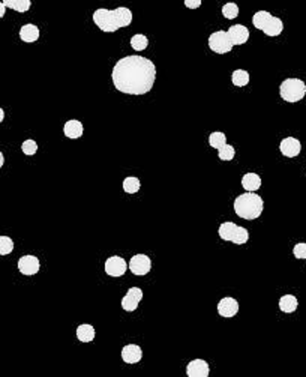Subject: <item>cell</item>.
<instances>
[{
  "instance_id": "1",
  "label": "cell",
  "mask_w": 306,
  "mask_h": 377,
  "mask_svg": "<svg viewBox=\"0 0 306 377\" xmlns=\"http://www.w3.org/2000/svg\"><path fill=\"white\" fill-rule=\"evenodd\" d=\"M114 88L126 95H146L152 91L156 80V66L143 56H126L120 59L113 71Z\"/></svg>"
},
{
  "instance_id": "2",
  "label": "cell",
  "mask_w": 306,
  "mask_h": 377,
  "mask_svg": "<svg viewBox=\"0 0 306 377\" xmlns=\"http://www.w3.org/2000/svg\"><path fill=\"white\" fill-rule=\"evenodd\" d=\"M93 21L102 32L113 33L122 27H128L132 23V12L125 6L116 8L113 11L101 8L95 11Z\"/></svg>"
},
{
  "instance_id": "3",
  "label": "cell",
  "mask_w": 306,
  "mask_h": 377,
  "mask_svg": "<svg viewBox=\"0 0 306 377\" xmlns=\"http://www.w3.org/2000/svg\"><path fill=\"white\" fill-rule=\"evenodd\" d=\"M264 209V201L263 198L255 194L248 191L246 194H242L234 200V212L243 218V220H257Z\"/></svg>"
},
{
  "instance_id": "4",
  "label": "cell",
  "mask_w": 306,
  "mask_h": 377,
  "mask_svg": "<svg viewBox=\"0 0 306 377\" xmlns=\"http://www.w3.org/2000/svg\"><path fill=\"white\" fill-rule=\"evenodd\" d=\"M252 24L258 31L264 32L267 36L273 38V36H279L284 31V23L281 18L273 17L270 12L267 11H258L254 14L252 17Z\"/></svg>"
},
{
  "instance_id": "5",
  "label": "cell",
  "mask_w": 306,
  "mask_h": 377,
  "mask_svg": "<svg viewBox=\"0 0 306 377\" xmlns=\"http://www.w3.org/2000/svg\"><path fill=\"white\" fill-rule=\"evenodd\" d=\"M279 95L287 102H297L306 95V84L300 78H287L279 86Z\"/></svg>"
},
{
  "instance_id": "6",
  "label": "cell",
  "mask_w": 306,
  "mask_h": 377,
  "mask_svg": "<svg viewBox=\"0 0 306 377\" xmlns=\"http://www.w3.org/2000/svg\"><path fill=\"white\" fill-rule=\"evenodd\" d=\"M219 238L227 242H233L237 245H245L249 239V233L245 227H240L231 221H225L219 225Z\"/></svg>"
},
{
  "instance_id": "7",
  "label": "cell",
  "mask_w": 306,
  "mask_h": 377,
  "mask_svg": "<svg viewBox=\"0 0 306 377\" xmlns=\"http://www.w3.org/2000/svg\"><path fill=\"white\" fill-rule=\"evenodd\" d=\"M209 47L213 53L218 54H225L228 51H231L234 48V44L228 35V32L225 31H218L215 33H212L209 36Z\"/></svg>"
},
{
  "instance_id": "8",
  "label": "cell",
  "mask_w": 306,
  "mask_h": 377,
  "mask_svg": "<svg viewBox=\"0 0 306 377\" xmlns=\"http://www.w3.org/2000/svg\"><path fill=\"white\" fill-rule=\"evenodd\" d=\"M129 269L134 275H147L152 269V260L146 254H135L131 262H129Z\"/></svg>"
},
{
  "instance_id": "9",
  "label": "cell",
  "mask_w": 306,
  "mask_h": 377,
  "mask_svg": "<svg viewBox=\"0 0 306 377\" xmlns=\"http://www.w3.org/2000/svg\"><path fill=\"white\" fill-rule=\"evenodd\" d=\"M129 268V265H126L125 258H122L119 255H113L110 258H107L105 262V272L110 277H123L126 269Z\"/></svg>"
},
{
  "instance_id": "10",
  "label": "cell",
  "mask_w": 306,
  "mask_h": 377,
  "mask_svg": "<svg viewBox=\"0 0 306 377\" xmlns=\"http://www.w3.org/2000/svg\"><path fill=\"white\" fill-rule=\"evenodd\" d=\"M143 299V290L140 287H131L128 293L122 299V308L125 311H135Z\"/></svg>"
},
{
  "instance_id": "11",
  "label": "cell",
  "mask_w": 306,
  "mask_h": 377,
  "mask_svg": "<svg viewBox=\"0 0 306 377\" xmlns=\"http://www.w3.org/2000/svg\"><path fill=\"white\" fill-rule=\"evenodd\" d=\"M39 258L35 255H23L18 260V269L23 275H35L39 272Z\"/></svg>"
},
{
  "instance_id": "12",
  "label": "cell",
  "mask_w": 306,
  "mask_h": 377,
  "mask_svg": "<svg viewBox=\"0 0 306 377\" xmlns=\"http://www.w3.org/2000/svg\"><path fill=\"white\" fill-rule=\"evenodd\" d=\"M279 149H281V154L288 157V158H294L300 154L302 151V144L297 138L294 137H287L281 141L279 144Z\"/></svg>"
},
{
  "instance_id": "13",
  "label": "cell",
  "mask_w": 306,
  "mask_h": 377,
  "mask_svg": "<svg viewBox=\"0 0 306 377\" xmlns=\"http://www.w3.org/2000/svg\"><path fill=\"white\" fill-rule=\"evenodd\" d=\"M141 358H143V350L137 344H128L122 349V359L126 364H138Z\"/></svg>"
},
{
  "instance_id": "14",
  "label": "cell",
  "mask_w": 306,
  "mask_h": 377,
  "mask_svg": "<svg viewBox=\"0 0 306 377\" xmlns=\"http://www.w3.org/2000/svg\"><path fill=\"white\" fill-rule=\"evenodd\" d=\"M210 373L209 364L203 359H194L186 367V374L189 377H207Z\"/></svg>"
},
{
  "instance_id": "15",
  "label": "cell",
  "mask_w": 306,
  "mask_h": 377,
  "mask_svg": "<svg viewBox=\"0 0 306 377\" xmlns=\"http://www.w3.org/2000/svg\"><path fill=\"white\" fill-rule=\"evenodd\" d=\"M228 35L234 45H242L249 39V31L243 24H236L228 29Z\"/></svg>"
},
{
  "instance_id": "16",
  "label": "cell",
  "mask_w": 306,
  "mask_h": 377,
  "mask_svg": "<svg viewBox=\"0 0 306 377\" xmlns=\"http://www.w3.org/2000/svg\"><path fill=\"white\" fill-rule=\"evenodd\" d=\"M239 311V302L234 298H224L218 304V313L222 317H234Z\"/></svg>"
},
{
  "instance_id": "17",
  "label": "cell",
  "mask_w": 306,
  "mask_h": 377,
  "mask_svg": "<svg viewBox=\"0 0 306 377\" xmlns=\"http://www.w3.org/2000/svg\"><path fill=\"white\" fill-rule=\"evenodd\" d=\"M20 38L24 42H35L39 38V29L35 24H24L20 29Z\"/></svg>"
},
{
  "instance_id": "18",
  "label": "cell",
  "mask_w": 306,
  "mask_h": 377,
  "mask_svg": "<svg viewBox=\"0 0 306 377\" xmlns=\"http://www.w3.org/2000/svg\"><path fill=\"white\" fill-rule=\"evenodd\" d=\"M83 131H84L83 124L80 121H75V119L68 121L63 126V132L68 138H80L83 135Z\"/></svg>"
},
{
  "instance_id": "19",
  "label": "cell",
  "mask_w": 306,
  "mask_h": 377,
  "mask_svg": "<svg viewBox=\"0 0 306 377\" xmlns=\"http://www.w3.org/2000/svg\"><path fill=\"white\" fill-rule=\"evenodd\" d=\"M242 187L246 191L255 192L261 187V178L255 175V173H246V175L242 178Z\"/></svg>"
},
{
  "instance_id": "20",
  "label": "cell",
  "mask_w": 306,
  "mask_h": 377,
  "mask_svg": "<svg viewBox=\"0 0 306 377\" xmlns=\"http://www.w3.org/2000/svg\"><path fill=\"white\" fill-rule=\"evenodd\" d=\"M77 338L81 341V343H90L95 340V328L89 325V323H84V325H80L77 328Z\"/></svg>"
},
{
  "instance_id": "21",
  "label": "cell",
  "mask_w": 306,
  "mask_h": 377,
  "mask_svg": "<svg viewBox=\"0 0 306 377\" xmlns=\"http://www.w3.org/2000/svg\"><path fill=\"white\" fill-rule=\"evenodd\" d=\"M297 298L293 296V295H284L281 299H279V310L282 313H287V314H291L297 310Z\"/></svg>"
},
{
  "instance_id": "22",
  "label": "cell",
  "mask_w": 306,
  "mask_h": 377,
  "mask_svg": "<svg viewBox=\"0 0 306 377\" xmlns=\"http://www.w3.org/2000/svg\"><path fill=\"white\" fill-rule=\"evenodd\" d=\"M6 8H11L17 12H27L32 6L30 0H3L2 2Z\"/></svg>"
},
{
  "instance_id": "23",
  "label": "cell",
  "mask_w": 306,
  "mask_h": 377,
  "mask_svg": "<svg viewBox=\"0 0 306 377\" xmlns=\"http://www.w3.org/2000/svg\"><path fill=\"white\" fill-rule=\"evenodd\" d=\"M209 144H210L212 148H215V149H221L222 146H225V144H227V137H225V134L221 132V131L212 132L210 137H209Z\"/></svg>"
},
{
  "instance_id": "24",
  "label": "cell",
  "mask_w": 306,
  "mask_h": 377,
  "mask_svg": "<svg viewBox=\"0 0 306 377\" xmlns=\"http://www.w3.org/2000/svg\"><path fill=\"white\" fill-rule=\"evenodd\" d=\"M231 81L234 86H237V88H243V86H246L249 83V74L248 71H243V69H237L233 72L231 75Z\"/></svg>"
},
{
  "instance_id": "25",
  "label": "cell",
  "mask_w": 306,
  "mask_h": 377,
  "mask_svg": "<svg viewBox=\"0 0 306 377\" xmlns=\"http://www.w3.org/2000/svg\"><path fill=\"white\" fill-rule=\"evenodd\" d=\"M147 45H149V39H147L144 35H141V33L134 35V36L131 38V47H132L135 51H143V50L147 48Z\"/></svg>"
},
{
  "instance_id": "26",
  "label": "cell",
  "mask_w": 306,
  "mask_h": 377,
  "mask_svg": "<svg viewBox=\"0 0 306 377\" xmlns=\"http://www.w3.org/2000/svg\"><path fill=\"white\" fill-rule=\"evenodd\" d=\"M140 187H141V184H140V181H138L137 178H126V179L123 181V191L128 192V194H135V192H138Z\"/></svg>"
},
{
  "instance_id": "27",
  "label": "cell",
  "mask_w": 306,
  "mask_h": 377,
  "mask_svg": "<svg viewBox=\"0 0 306 377\" xmlns=\"http://www.w3.org/2000/svg\"><path fill=\"white\" fill-rule=\"evenodd\" d=\"M14 250V242L9 236H0V255H8Z\"/></svg>"
},
{
  "instance_id": "28",
  "label": "cell",
  "mask_w": 306,
  "mask_h": 377,
  "mask_svg": "<svg viewBox=\"0 0 306 377\" xmlns=\"http://www.w3.org/2000/svg\"><path fill=\"white\" fill-rule=\"evenodd\" d=\"M234 155H236V151H234V148L231 146V144H225V146L218 149V157L222 161H231L234 158Z\"/></svg>"
},
{
  "instance_id": "29",
  "label": "cell",
  "mask_w": 306,
  "mask_h": 377,
  "mask_svg": "<svg viewBox=\"0 0 306 377\" xmlns=\"http://www.w3.org/2000/svg\"><path fill=\"white\" fill-rule=\"evenodd\" d=\"M222 15L228 20H233L239 15V6L236 3H225L222 6Z\"/></svg>"
},
{
  "instance_id": "30",
  "label": "cell",
  "mask_w": 306,
  "mask_h": 377,
  "mask_svg": "<svg viewBox=\"0 0 306 377\" xmlns=\"http://www.w3.org/2000/svg\"><path fill=\"white\" fill-rule=\"evenodd\" d=\"M21 151H23V154L24 155H35L36 154V151H38V144H36V141L35 140H26L23 144H21Z\"/></svg>"
},
{
  "instance_id": "31",
  "label": "cell",
  "mask_w": 306,
  "mask_h": 377,
  "mask_svg": "<svg viewBox=\"0 0 306 377\" xmlns=\"http://www.w3.org/2000/svg\"><path fill=\"white\" fill-rule=\"evenodd\" d=\"M293 254H294L296 258H306V244H305V242H300V244L294 245Z\"/></svg>"
},
{
  "instance_id": "32",
  "label": "cell",
  "mask_w": 306,
  "mask_h": 377,
  "mask_svg": "<svg viewBox=\"0 0 306 377\" xmlns=\"http://www.w3.org/2000/svg\"><path fill=\"white\" fill-rule=\"evenodd\" d=\"M201 5V0H185V6L189 9H197Z\"/></svg>"
},
{
  "instance_id": "33",
  "label": "cell",
  "mask_w": 306,
  "mask_h": 377,
  "mask_svg": "<svg viewBox=\"0 0 306 377\" xmlns=\"http://www.w3.org/2000/svg\"><path fill=\"white\" fill-rule=\"evenodd\" d=\"M5 12H6V6L3 3H0V17H5Z\"/></svg>"
},
{
  "instance_id": "34",
  "label": "cell",
  "mask_w": 306,
  "mask_h": 377,
  "mask_svg": "<svg viewBox=\"0 0 306 377\" xmlns=\"http://www.w3.org/2000/svg\"><path fill=\"white\" fill-rule=\"evenodd\" d=\"M0 158H2V159H0V165H2V167H3V162H5V157H3V152H2V154H0Z\"/></svg>"
},
{
  "instance_id": "35",
  "label": "cell",
  "mask_w": 306,
  "mask_h": 377,
  "mask_svg": "<svg viewBox=\"0 0 306 377\" xmlns=\"http://www.w3.org/2000/svg\"><path fill=\"white\" fill-rule=\"evenodd\" d=\"M3 119H5V113H3V110H2V111H0V121L3 122Z\"/></svg>"
}]
</instances>
